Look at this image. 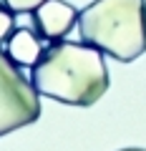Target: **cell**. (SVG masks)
<instances>
[{
    "instance_id": "7a4b0ae2",
    "label": "cell",
    "mask_w": 146,
    "mask_h": 151,
    "mask_svg": "<svg viewBox=\"0 0 146 151\" xmlns=\"http://www.w3.org/2000/svg\"><path fill=\"white\" fill-rule=\"evenodd\" d=\"M81 40L131 63L146 53V0H93L78 13Z\"/></svg>"
},
{
    "instance_id": "277c9868",
    "label": "cell",
    "mask_w": 146,
    "mask_h": 151,
    "mask_svg": "<svg viewBox=\"0 0 146 151\" xmlns=\"http://www.w3.org/2000/svg\"><path fill=\"white\" fill-rule=\"evenodd\" d=\"M78 13L81 10H76L65 0H45L40 8H35L30 13V18L40 40L55 43V40H63L73 30V25L78 23Z\"/></svg>"
},
{
    "instance_id": "ba28073f",
    "label": "cell",
    "mask_w": 146,
    "mask_h": 151,
    "mask_svg": "<svg viewBox=\"0 0 146 151\" xmlns=\"http://www.w3.org/2000/svg\"><path fill=\"white\" fill-rule=\"evenodd\" d=\"M119 151H146V149H136V146H129V149H119Z\"/></svg>"
},
{
    "instance_id": "5b68a950",
    "label": "cell",
    "mask_w": 146,
    "mask_h": 151,
    "mask_svg": "<svg viewBox=\"0 0 146 151\" xmlns=\"http://www.w3.org/2000/svg\"><path fill=\"white\" fill-rule=\"evenodd\" d=\"M5 50L13 60H15L20 68H33L35 60L43 53V45H40V35L35 33V28H15V33L10 35V40L5 43Z\"/></svg>"
},
{
    "instance_id": "8992f818",
    "label": "cell",
    "mask_w": 146,
    "mask_h": 151,
    "mask_svg": "<svg viewBox=\"0 0 146 151\" xmlns=\"http://www.w3.org/2000/svg\"><path fill=\"white\" fill-rule=\"evenodd\" d=\"M45 0H0V8H5V10L15 13V15H20V13H33L35 8H40Z\"/></svg>"
},
{
    "instance_id": "3957f363",
    "label": "cell",
    "mask_w": 146,
    "mask_h": 151,
    "mask_svg": "<svg viewBox=\"0 0 146 151\" xmlns=\"http://www.w3.org/2000/svg\"><path fill=\"white\" fill-rule=\"evenodd\" d=\"M40 119V93L20 65L0 48V136L35 124Z\"/></svg>"
},
{
    "instance_id": "6da1fadb",
    "label": "cell",
    "mask_w": 146,
    "mask_h": 151,
    "mask_svg": "<svg viewBox=\"0 0 146 151\" xmlns=\"http://www.w3.org/2000/svg\"><path fill=\"white\" fill-rule=\"evenodd\" d=\"M30 81L40 96L88 108L108 91V68L98 48L63 38L43 48L30 68Z\"/></svg>"
},
{
    "instance_id": "52a82bcc",
    "label": "cell",
    "mask_w": 146,
    "mask_h": 151,
    "mask_svg": "<svg viewBox=\"0 0 146 151\" xmlns=\"http://www.w3.org/2000/svg\"><path fill=\"white\" fill-rule=\"evenodd\" d=\"M13 33H15V13L0 8V43H8Z\"/></svg>"
}]
</instances>
